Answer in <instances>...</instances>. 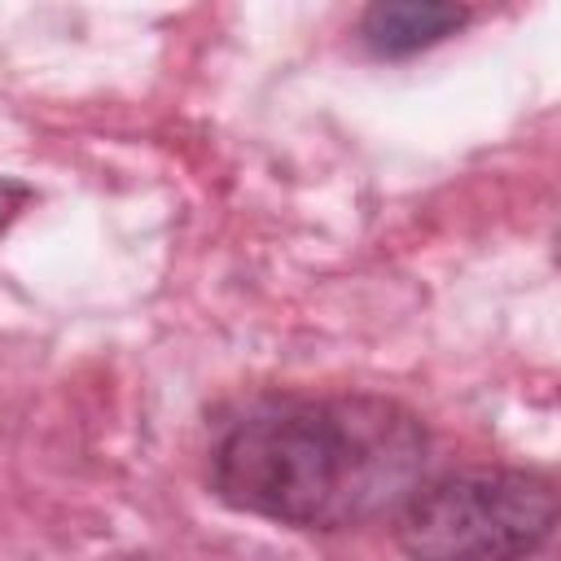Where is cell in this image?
<instances>
[{
  "instance_id": "cell-1",
  "label": "cell",
  "mask_w": 561,
  "mask_h": 561,
  "mask_svg": "<svg viewBox=\"0 0 561 561\" xmlns=\"http://www.w3.org/2000/svg\"><path fill=\"white\" fill-rule=\"evenodd\" d=\"M425 460V425L394 399H267L215 443L210 491L280 526L346 530L394 513L421 486Z\"/></svg>"
},
{
  "instance_id": "cell-2",
  "label": "cell",
  "mask_w": 561,
  "mask_h": 561,
  "mask_svg": "<svg viewBox=\"0 0 561 561\" xmlns=\"http://www.w3.org/2000/svg\"><path fill=\"white\" fill-rule=\"evenodd\" d=\"M552 530L557 491L526 469H460L394 508V539L412 561H526Z\"/></svg>"
},
{
  "instance_id": "cell-3",
  "label": "cell",
  "mask_w": 561,
  "mask_h": 561,
  "mask_svg": "<svg viewBox=\"0 0 561 561\" xmlns=\"http://www.w3.org/2000/svg\"><path fill=\"white\" fill-rule=\"evenodd\" d=\"M469 22V9L447 0H381L364 13V44L377 57H412Z\"/></svg>"
},
{
  "instance_id": "cell-4",
  "label": "cell",
  "mask_w": 561,
  "mask_h": 561,
  "mask_svg": "<svg viewBox=\"0 0 561 561\" xmlns=\"http://www.w3.org/2000/svg\"><path fill=\"white\" fill-rule=\"evenodd\" d=\"M31 193H26V184H18V180H0V232L9 228V219L22 210V202H26Z\"/></svg>"
}]
</instances>
